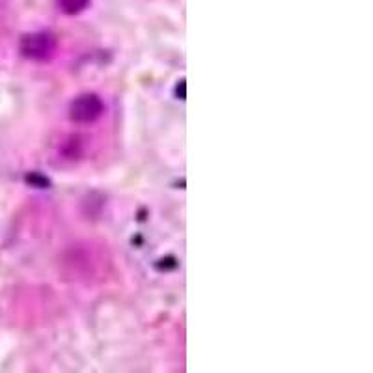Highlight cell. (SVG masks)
<instances>
[{
  "label": "cell",
  "mask_w": 373,
  "mask_h": 373,
  "mask_svg": "<svg viewBox=\"0 0 373 373\" xmlns=\"http://www.w3.org/2000/svg\"><path fill=\"white\" fill-rule=\"evenodd\" d=\"M56 41L55 37L47 34V32H34V34H26L21 39L19 50L21 55L34 60V62H45L50 56L55 55Z\"/></svg>",
  "instance_id": "1"
},
{
  "label": "cell",
  "mask_w": 373,
  "mask_h": 373,
  "mask_svg": "<svg viewBox=\"0 0 373 373\" xmlns=\"http://www.w3.org/2000/svg\"><path fill=\"white\" fill-rule=\"evenodd\" d=\"M105 111L103 101L95 93H82L69 105V118L77 124H92Z\"/></svg>",
  "instance_id": "2"
},
{
  "label": "cell",
  "mask_w": 373,
  "mask_h": 373,
  "mask_svg": "<svg viewBox=\"0 0 373 373\" xmlns=\"http://www.w3.org/2000/svg\"><path fill=\"white\" fill-rule=\"evenodd\" d=\"M88 4H90V0H58L60 10L68 15H77V13L84 12Z\"/></svg>",
  "instance_id": "3"
}]
</instances>
